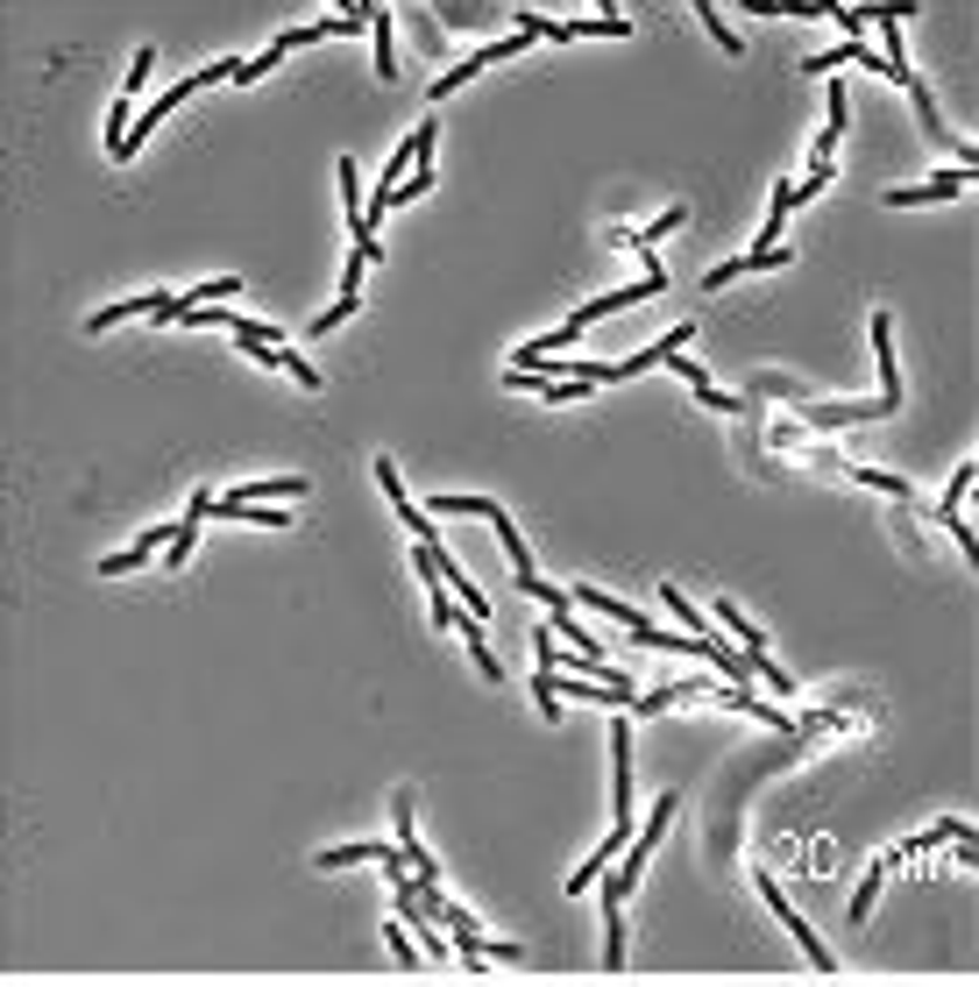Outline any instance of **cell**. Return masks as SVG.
<instances>
[{
  "label": "cell",
  "mask_w": 979,
  "mask_h": 987,
  "mask_svg": "<svg viewBox=\"0 0 979 987\" xmlns=\"http://www.w3.org/2000/svg\"><path fill=\"white\" fill-rule=\"evenodd\" d=\"M781 263H788V249H745V257L717 263V271L703 277V284H710V292H717V284H731V277H745V271H781Z\"/></svg>",
  "instance_id": "11"
},
{
  "label": "cell",
  "mask_w": 979,
  "mask_h": 987,
  "mask_svg": "<svg viewBox=\"0 0 979 987\" xmlns=\"http://www.w3.org/2000/svg\"><path fill=\"white\" fill-rule=\"evenodd\" d=\"M717 619H725V633H738V647H745V654H766V647H760V633H752V625L738 619L731 604H717Z\"/></svg>",
  "instance_id": "25"
},
{
  "label": "cell",
  "mask_w": 979,
  "mask_h": 987,
  "mask_svg": "<svg viewBox=\"0 0 979 987\" xmlns=\"http://www.w3.org/2000/svg\"><path fill=\"white\" fill-rule=\"evenodd\" d=\"M873 349H880V392L901 406V363H895V320L887 313H873Z\"/></svg>",
  "instance_id": "10"
},
{
  "label": "cell",
  "mask_w": 979,
  "mask_h": 987,
  "mask_svg": "<svg viewBox=\"0 0 979 987\" xmlns=\"http://www.w3.org/2000/svg\"><path fill=\"white\" fill-rule=\"evenodd\" d=\"M206 512H214V490H192V512L185 519H178V533H171V547H163V568H171V576H178V568H185L192 561V541H200V519Z\"/></svg>",
  "instance_id": "6"
},
{
  "label": "cell",
  "mask_w": 979,
  "mask_h": 987,
  "mask_svg": "<svg viewBox=\"0 0 979 987\" xmlns=\"http://www.w3.org/2000/svg\"><path fill=\"white\" fill-rule=\"evenodd\" d=\"M525 43H533V22H519V36H504V43H483V50H476L469 65L441 71V79H433V100H447V93H455V86H469L476 71H483V65H504V57H511V50H525Z\"/></svg>",
  "instance_id": "2"
},
{
  "label": "cell",
  "mask_w": 979,
  "mask_h": 987,
  "mask_svg": "<svg viewBox=\"0 0 979 987\" xmlns=\"http://www.w3.org/2000/svg\"><path fill=\"white\" fill-rule=\"evenodd\" d=\"M433 512H441V519H490L497 504L490 498H433Z\"/></svg>",
  "instance_id": "22"
},
{
  "label": "cell",
  "mask_w": 979,
  "mask_h": 987,
  "mask_svg": "<svg viewBox=\"0 0 979 987\" xmlns=\"http://www.w3.org/2000/svg\"><path fill=\"white\" fill-rule=\"evenodd\" d=\"M533 704H539V717H561V676H554V668L533 676Z\"/></svg>",
  "instance_id": "21"
},
{
  "label": "cell",
  "mask_w": 979,
  "mask_h": 987,
  "mask_svg": "<svg viewBox=\"0 0 979 987\" xmlns=\"http://www.w3.org/2000/svg\"><path fill=\"white\" fill-rule=\"evenodd\" d=\"M895 860H901V846L887 852V860H873V874L858 881V895H852V931H858V923H866V909H873V895H880V881H887V866H895Z\"/></svg>",
  "instance_id": "18"
},
{
  "label": "cell",
  "mask_w": 979,
  "mask_h": 987,
  "mask_svg": "<svg viewBox=\"0 0 979 987\" xmlns=\"http://www.w3.org/2000/svg\"><path fill=\"white\" fill-rule=\"evenodd\" d=\"M490 526H497V541H504V555H511V568H519V576H533V555H525V541H519V526H511V519H504V504H497V512H490Z\"/></svg>",
  "instance_id": "20"
},
{
  "label": "cell",
  "mask_w": 979,
  "mask_h": 987,
  "mask_svg": "<svg viewBox=\"0 0 979 987\" xmlns=\"http://www.w3.org/2000/svg\"><path fill=\"white\" fill-rule=\"evenodd\" d=\"M455 619H462V611L447 604V590H441V582H433V625H455Z\"/></svg>",
  "instance_id": "28"
},
{
  "label": "cell",
  "mask_w": 979,
  "mask_h": 987,
  "mask_svg": "<svg viewBox=\"0 0 979 987\" xmlns=\"http://www.w3.org/2000/svg\"><path fill=\"white\" fill-rule=\"evenodd\" d=\"M696 14H703V29H710V36H717V50H731V57L745 50V43L731 36V22H725V14H717V8H696Z\"/></svg>",
  "instance_id": "24"
},
{
  "label": "cell",
  "mask_w": 979,
  "mask_h": 987,
  "mask_svg": "<svg viewBox=\"0 0 979 987\" xmlns=\"http://www.w3.org/2000/svg\"><path fill=\"white\" fill-rule=\"evenodd\" d=\"M674 803H682V796H660V803H653V817H646V831H639V839H631V860L617 866V881H625V888H631V881L646 874V852H653L660 839H668V825H674Z\"/></svg>",
  "instance_id": "4"
},
{
  "label": "cell",
  "mask_w": 979,
  "mask_h": 987,
  "mask_svg": "<svg viewBox=\"0 0 979 987\" xmlns=\"http://www.w3.org/2000/svg\"><path fill=\"white\" fill-rule=\"evenodd\" d=\"M674 228H682V206H668L653 228H611V242H617V249H653L660 235H674Z\"/></svg>",
  "instance_id": "15"
},
{
  "label": "cell",
  "mask_w": 979,
  "mask_h": 987,
  "mask_svg": "<svg viewBox=\"0 0 979 987\" xmlns=\"http://www.w3.org/2000/svg\"><path fill=\"white\" fill-rule=\"evenodd\" d=\"M171 533H178V526H149L135 547H122V555H107V561H100V576H128V568H143L149 555H157V547H171Z\"/></svg>",
  "instance_id": "9"
},
{
  "label": "cell",
  "mask_w": 979,
  "mask_h": 987,
  "mask_svg": "<svg viewBox=\"0 0 979 987\" xmlns=\"http://www.w3.org/2000/svg\"><path fill=\"white\" fill-rule=\"evenodd\" d=\"M852 476H858L866 490H887V498H915V490H909V476H895V469H873V462H852Z\"/></svg>",
  "instance_id": "19"
},
{
  "label": "cell",
  "mask_w": 979,
  "mask_h": 987,
  "mask_svg": "<svg viewBox=\"0 0 979 987\" xmlns=\"http://www.w3.org/2000/svg\"><path fill=\"white\" fill-rule=\"evenodd\" d=\"M398 852H405V846H327L312 866H327V874H334V866H355V860H398Z\"/></svg>",
  "instance_id": "16"
},
{
  "label": "cell",
  "mask_w": 979,
  "mask_h": 987,
  "mask_svg": "<svg viewBox=\"0 0 979 987\" xmlns=\"http://www.w3.org/2000/svg\"><path fill=\"white\" fill-rule=\"evenodd\" d=\"M369 36H376V79H398V43H390V8L369 14Z\"/></svg>",
  "instance_id": "17"
},
{
  "label": "cell",
  "mask_w": 979,
  "mask_h": 987,
  "mask_svg": "<svg viewBox=\"0 0 979 987\" xmlns=\"http://www.w3.org/2000/svg\"><path fill=\"white\" fill-rule=\"evenodd\" d=\"M696 398H703V406H710V412H745V398H725V392H717V384H703Z\"/></svg>",
  "instance_id": "27"
},
{
  "label": "cell",
  "mask_w": 979,
  "mask_h": 987,
  "mask_svg": "<svg viewBox=\"0 0 979 987\" xmlns=\"http://www.w3.org/2000/svg\"><path fill=\"white\" fill-rule=\"evenodd\" d=\"M760 895H766V909H774V917H781V923H788V931H795V945H802V952H809V966H817V974H838V960H831V945H823V938H817V931H809V923H802V917H795V903H788V895H781V888H774V881H766V874H760Z\"/></svg>",
  "instance_id": "1"
},
{
  "label": "cell",
  "mask_w": 979,
  "mask_h": 987,
  "mask_svg": "<svg viewBox=\"0 0 979 987\" xmlns=\"http://www.w3.org/2000/svg\"><path fill=\"white\" fill-rule=\"evenodd\" d=\"M966 839V817H937L930 831H915L909 846H901V860H915V852H937V846H958Z\"/></svg>",
  "instance_id": "14"
},
{
  "label": "cell",
  "mask_w": 979,
  "mask_h": 987,
  "mask_svg": "<svg viewBox=\"0 0 979 987\" xmlns=\"http://www.w3.org/2000/svg\"><path fill=\"white\" fill-rule=\"evenodd\" d=\"M384 945H390V960H398V966H405V974H419V952H412V945H405V931H398V923H390V931H384Z\"/></svg>",
  "instance_id": "26"
},
{
  "label": "cell",
  "mask_w": 979,
  "mask_h": 987,
  "mask_svg": "<svg viewBox=\"0 0 979 987\" xmlns=\"http://www.w3.org/2000/svg\"><path fill=\"white\" fill-rule=\"evenodd\" d=\"M966 192V171H937L930 185H901V192H887V206H937V200H958Z\"/></svg>",
  "instance_id": "8"
},
{
  "label": "cell",
  "mask_w": 979,
  "mask_h": 987,
  "mask_svg": "<svg viewBox=\"0 0 979 987\" xmlns=\"http://www.w3.org/2000/svg\"><path fill=\"white\" fill-rule=\"evenodd\" d=\"M135 313H157V320H178V313H185V292H135V298H122V306H107V313H93V334H107V327H122V320H135Z\"/></svg>",
  "instance_id": "3"
},
{
  "label": "cell",
  "mask_w": 979,
  "mask_h": 987,
  "mask_svg": "<svg viewBox=\"0 0 979 987\" xmlns=\"http://www.w3.org/2000/svg\"><path fill=\"white\" fill-rule=\"evenodd\" d=\"M611 789H617V825H631V725H625V711L611 717Z\"/></svg>",
  "instance_id": "5"
},
{
  "label": "cell",
  "mask_w": 979,
  "mask_h": 987,
  "mask_svg": "<svg viewBox=\"0 0 979 987\" xmlns=\"http://www.w3.org/2000/svg\"><path fill=\"white\" fill-rule=\"evenodd\" d=\"M625 839H631V825H617V831H611V839H604V846H596V852H590V860H582V866H576V874H568V895H582V888H596V881H604V860H617V846H625Z\"/></svg>",
  "instance_id": "12"
},
{
  "label": "cell",
  "mask_w": 979,
  "mask_h": 987,
  "mask_svg": "<svg viewBox=\"0 0 979 987\" xmlns=\"http://www.w3.org/2000/svg\"><path fill=\"white\" fill-rule=\"evenodd\" d=\"M355 306H363V292H341V298H334V306H327V313H320V320H312V334H334V327H341V320H349V313H355Z\"/></svg>",
  "instance_id": "23"
},
{
  "label": "cell",
  "mask_w": 979,
  "mask_h": 987,
  "mask_svg": "<svg viewBox=\"0 0 979 987\" xmlns=\"http://www.w3.org/2000/svg\"><path fill=\"white\" fill-rule=\"evenodd\" d=\"M895 412V398H880V406H802L809 427H852V420H887Z\"/></svg>",
  "instance_id": "13"
},
{
  "label": "cell",
  "mask_w": 979,
  "mask_h": 987,
  "mask_svg": "<svg viewBox=\"0 0 979 987\" xmlns=\"http://www.w3.org/2000/svg\"><path fill=\"white\" fill-rule=\"evenodd\" d=\"M284 498H306V476H255V484L228 490L220 504H284Z\"/></svg>",
  "instance_id": "7"
}]
</instances>
